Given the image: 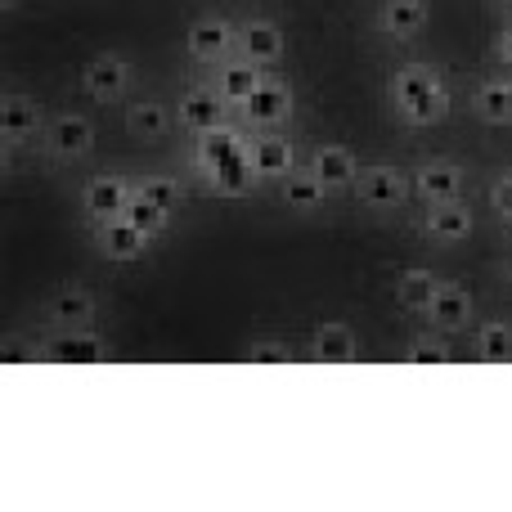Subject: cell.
Here are the masks:
<instances>
[{
  "label": "cell",
  "instance_id": "cell-1",
  "mask_svg": "<svg viewBox=\"0 0 512 512\" xmlns=\"http://www.w3.org/2000/svg\"><path fill=\"white\" fill-rule=\"evenodd\" d=\"M387 99L405 126L445 122V117H450V104H454V95H450V86H445L436 63H400V68L391 72Z\"/></svg>",
  "mask_w": 512,
  "mask_h": 512
},
{
  "label": "cell",
  "instance_id": "cell-2",
  "mask_svg": "<svg viewBox=\"0 0 512 512\" xmlns=\"http://www.w3.org/2000/svg\"><path fill=\"white\" fill-rule=\"evenodd\" d=\"M351 189L364 207H373V212H396V207H405V198L414 194V180H409L400 167H369L355 176Z\"/></svg>",
  "mask_w": 512,
  "mask_h": 512
},
{
  "label": "cell",
  "instance_id": "cell-3",
  "mask_svg": "<svg viewBox=\"0 0 512 512\" xmlns=\"http://www.w3.org/2000/svg\"><path fill=\"white\" fill-rule=\"evenodd\" d=\"M131 198H135V180H126V176H95V180H86V189H81V212H86L95 225H104V221L126 216Z\"/></svg>",
  "mask_w": 512,
  "mask_h": 512
},
{
  "label": "cell",
  "instance_id": "cell-4",
  "mask_svg": "<svg viewBox=\"0 0 512 512\" xmlns=\"http://www.w3.org/2000/svg\"><path fill=\"white\" fill-rule=\"evenodd\" d=\"M225 113H230V104L216 95V86H194L176 99V122L185 126V131H198V135L221 131Z\"/></svg>",
  "mask_w": 512,
  "mask_h": 512
},
{
  "label": "cell",
  "instance_id": "cell-5",
  "mask_svg": "<svg viewBox=\"0 0 512 512\" xmlns=\"http://www.w3.org/2000/svg\"><path fill=\"white\" fill-rule=\"evenodd\" d=\"M108 355V342L90 328H59V337L41 342V360L54 364H99Z\"/></svg>",
  "mask_w": 512,
  "mask_h": 512
},
{
  "label": "cell",
  "instance_id": "cell-6",
  "mask_svg": "<svg viewBox=\"0 0 512 512\" xmlns=\"http://www.w3.org/2000/svg\"><path fill=\"white\" fill-rule=\"evenodd\" d=\"M288 117H292V90L283 81H261L248 95V104H243V122L256 126V131H274Z\"/></svg>",
  "mask_w": 512,
  "mask_h": 512
},
{
  "label": "cell",
  "instance_id": "cell-7",
  "mask_svg": "<svg viewBox=\"0 0 512 512\" xmlns=\"http://www.w3.org/2000/svg\"><path fill=\"white\" fill-rule=\"evenodd\" d=\"M81 86H86L90 99H99V104H113V99H122L126 90H131V63L117 59V54H99V59L86 63V72H81Z\"/></svg>",
  "mask_w": 512,
  "mask_h": 512
},
{
  "label": "cell",
  "instance_id": "cell-8",
  "mask_svg": "<svg viewBox=\"0 0 512 512\" xmlns=\"http://www.w3.org/2000/svg\"><path fill=\"white\" fill-rule=\"evenodd\" d=\"M45 149L54 153V158H86L90 149H95V126H90V117L81 113H63L54 117L50 126H45Z\"/></svg>",
  "mask_w": 512,
  "mask_h": 512
},
{
  "label": "cell",
  "instance_id": "cell-9",
  "mask_svg": "<svg viewBox=\"0 0 512 512\" xmlns=\"http://www.w3.org/2000/svg\"><path fill=\"white\" fill-rule=\"evenodd\" d=\"M477 225V212H472L463 198H450V203H432L423 216V234L436 243H463Z\"/></svg>",
  "mask_w": 512,
  "mask_h": 512
},
{
  "label": "cell",
  "instance_id": "cell-10",
  "mask_svg": "<svg viewBox=\"0 0 512 512\" xmlns=\"http://www.w3.org/2000/svg\"><path fill=\"white\" fill-rule=\"evenodd\" d=\"M234 45H239V27L225 23V18H198L189 27V54L198 63H225Z\"/></svg>",
  "mask_w": 512,
  "mask_h": 512
},
{
  "label": "cell",
  "instance_id": "cell-11",
  "mask_svg": "<svg viewBox=\"0 0 512 512\" xmlns=\"http://www.w3.org/2000/svg\"><path fill=\"white\" fill-rule=\"evenodd\" d=\"M414 194L423 198L427 207L432 203H450V198H463V167L459 162H423V167L414 171Z\"/></svg>",
  "mask_w": 512,
  "mask_h": 512
},
{
  "label": "cell",
  "instance_id": "cell-12",
  "mask_svg": "<svg viewBox=\"0 0 512 512\" xmlns=\"http://www.w3.org/2000/svg\"><path fill=\"white\" fill-rule=\"evenodd\" d=\"M472 292L463 288V283H441L432 297V306H427V319L436 324V333H463V328L472 324Z\"/></svg>",
  "mask_w": 512,
  "mask_h": 512
},
{
  "label": "cell",
  "instance_id": "cell-13",
  "mask_svg": "<svg viewBox=\"0 0 512 512\" xmlns=\"http://www.w3.org/2000/svg\"><path fill=\"white\" fill-rule=\"evenodd\" d=\"M248 171L256 180H283L297 171V162H292V144L283 140V135H261L256 144H248Z\"/></svg>",
  "mask_w": 512,
  "mask_h": 512
},
{
  "label": "cell",
  "instance_id": "cell-14",
  "mask_svg": "<svg viewBox=\"0 0 512 512\" xmlns=\"http://www.w3.org/2000/svg\"><path fill=\"white\" fill-rule=\"evenodd\" d=\"M41 315H45V324H54V328H90V319H95V297H90L86 288H59L54 297H45Z\"/></svg>",
  "mask_w": 512,
  "mask_h": 512
},
{
  "label": "cell",
  "instance_id": "cell-15",
  "mask_svg": "<svg viewBox=\"0 0 512 512\" xmlns=\"http://www.w3.org/2000/svg\"><path fill=\"white\" fill-rule=\"evenodd\" d=\"M239 50L243 59L256 63V68H265V63H279L283 59V32L279 23H270V18H248V23L239 27Z\"/></svg>",
  "mask_w": 512,
  "mask_h": 512
},
{
  "label": "cell",
  "instance_id": "cell-16",
  "mask_svg": "<svg viewBox=\"0 0 512 512\" xmlns=\"http://www.w3.org/2000/svg\"><path fill=\"white\" fill-rule=\"evenodd\" d=\"M95 243L108 261H140L144 248H149V234H140L126 216H117V221L95 225Z\"/></svg>",
  "mask_w": 512,
  "mask_h": 512
},
{
  "label": "cell",
  "instance_id": "cell-17",
  "mask_svg": "<svg viewBox=\"0 0 512 512\" xmlns=\"http://www.w3.org/2000/svg\"><path fill=\"white\" fill-rule=\"evenodd\" d=\"M378 27L391 36V41H414V36L427 27V0H382Z\"/></svg>",
  "mask_w": 512,
  "mask_h": 512
},
{
  "label": "cell",
  "instance_id": "cell-18",
  "mask_svg": "<svg viewBox=\"0 0 512 512\" xmlns=\"http://www.w3.org/2000/svg\"><path fill=\"white\" fill-rule=\"evenodd\" d=\"M306 171H315L328 189H351L355 176H360V162H355V153L342 149V144H324V149L310 153V167Z\"/></svg>",
  "mask_w": 512,
  "mask_h": 512
},
{
  "label": "cell",
  "instance_id": "cell-19",
  "mask_svg": "<svg viewBox=\"0 0 512 512\" xmlns=\"http://www.w3.org/2000/svg\"><path fill=\"white\" fill-rule=\"evenodd\" d=\"M36 126H41V108H36V99H27V95H5L0 99V140L5 144L32 140Z\"/></svg>",
  "mask_w": 512,
  "mask_h": 512
},
{
  "label": "cell",
  "instance_id": "cell-20",
  "mask_svg": "<svg viewBox=\"0 0 512 512\" xmlns=\"http://www.w3.org/2000/svg\"><path fill=\"white\" fill-rule=\"evenodd\" d=\"M472 113L490 126H508L512 122V81L490 77L472 90Z\"/></svg>",
  "mask_w": 512,
  "mask_h": 512
},
{
  "label": "cell",
  "instance_id": "cell-21",
  "mask_svg": "<svg viewBox=\"0 0 512 512\" xmlns=\"http://www.w3.org/2000/svg\"><path fill=\"white\" fill-rule=\"evenodd\" d=\"M436 288H441V279H436L432 270H405L396 279V306L409 310V315H427Z\"/></svg>",
  "mask_w": 512,
  "mask_h": 512
},
{
  "label": "cell",
  "instance_id": "cell-22",
  "mask_svg": "<svg viewBox=\"0 0 512 512\" xmlns=\"http://www.w3.org/2000/svg\"><path fill=\"white\" fill-rule=\"evenodd\" d=\"M126 131L135 140H162L171 131V108L158 104V99H140V104L126 108Z\"/></svg>",
  "mask_w": 512,
  "mask_h": 512
},
{
  "label": "cell",
  "instance_id": "cell-23",
  "mask_svg": "<svg viewBox=\"0 0 512 512\" xmlns=\"http://www.w3.org/2000/svg\"><path fill=\"white\" fill-rule=\"evenodd\" d=\"M279 194H283V203L297 207V212H315V207H324L328 185L315 176V171H292V176L279 180Z\"/></svg>",
  "mask_w": 512,
  "mask_h": 512
},
{
  "label": "cell",
  "instance_id": "cell-24",
  "mask_svg": "<svg viewBox=\"0 0 512 512\" xmlns=\"http://www.w3.org/2000/svg\"><path fill=\"white\" fill-rule=\"evenodd\" d=\"M261 81L265 77L256 72V63H248V59H243V63H225V72L216 77V95H221L230 108H243V104H248V95L261 86Z\"/></svg>",
  "mask_w": 512,
  "mask_h": 512
},
{
  "label": "cell",
  "instance_id": "cell-25",
  "mask_svg": "<svg viewBox=\"0 0 512 512\" xmlns=\"http://www.w3.org/2000/svg\"><path fill=\"white\" fill-rule=\"evenodd\" d=\"M310 355L315 360H324V364H346V360H355V333H351V324H324L315 333V342H310Z\"/></svg>",
  "mask_w": 512,
  "mask_h": 512
},
{
  "label": "cell",
  "instance_id": "cell-26",
  "mask_svg": "<svg viewBox=\"0 0 512 512\" xmlns=\"http://www.w3.org/2000/svg\"><path fill=\"white\" fill-rule=\"evenodd\" d=\"M472 351H477V360H486V364L512 360V324H504V319H490V324H481Z\"/></svg>",
  "mask_w": 512,
  "mask_h": 512
},
{
  "label": "cell",
  "instance_id": "cell-27",
  "mask_svg": "<svg viewBox=\"0 0 512 512\" xmlns=\"http://www.w3.org/2000/svg\"><path fill=\"white\" fill-rule=\"evenodd\" d=\"M126 221H131L140 234L158 239V234L171 225V212H167V207H158V203H149V198L135 194V198H131V207H126Z\"/></svg>",
  "mask_w": 512,
  "mask_h": 512
},
{
  "label": "cell",
  "instance_id": "cell-28",
  "mask_svg": "<svg viewBox=\"0 0 512 512\" xmlns=\"http://www.w3.org/2000/svg\"><path fill=\"white\" fill-rule=\"evenodd\" d=\"M135 194L149 198V203H158V207H167V212L180 207V185L171 176H140L135 180Z\"/></svg>",
  "mask_w": 512,
  "mask_h": 512
},
{
  "label": "cell",
  "instance_id": "cell-29",
  "mask_svg": "<svg viewBox=\"0 0 512 512\" xmlns=\"http://www.w3.org/2000/svg\"><path fill=\"white\" fill-rule=\"evenodd\" d=\"M405 360H409V364H445V360H450V342H445L441 333L414 337V342L405 346Z\"/></svg>",
  "mask_w": 512,
  "mask_h": 512
},
{
  "label": "cell",
  "instance_id": "cell-30",
  "mask_svg": "<svg viewBox=\"0 0 512 512\" xmlns=\"http://www.w3.org/2000/svg\"><path fill=\"white\" fill-rule=\"evenodd\" d=\"M248 360H256V364H288V360H297V355H292L288 342H270V337H265V342L248 346Z\"/></svg>",
  "mask_w": 512,
  "mask_h": 512
},
{
  "label": "cell",
  "instance_id": "cell-31",
  "mask_svg": "<svg viewBox=\"0 0 512 512\" xmlns=\"http://www.w3.org/2000/svg\"><path fill=\"white\" fill-rule=\"evenodd\" d=\"M490 207L512 221V171H504V176L495 180V189H490Z\"/></svg>",
  "mask_w": 512,
  "mask_h": 512
},
{
  "label": "cell",
  "instance_id": "cell-32",
  "mask_svg": "<svg viewBox=\"0 0 512 512\" xmlns=\"http://www.w3.org/2000/svg\"><path fill=\"white\" fill-rule=\"evenodd\" d=\"M0 351H5V360H9V364H27V360H41V346H27L23 337H5V346H0Z\"/></svg>",
  "mask_w": 512,
  "mask_h": 512
},
{
  "label": "cell",
  "instance_id": "cell-33",
  "mask_svg": "<svg viewBox=\"0 0 512 512\" xmlns=\"http://www.w3.org/2000/svg\"><path fill=\"white\" fill-rule=\"evenodd\" d=\"M495 59L504 63V68H512V23L499 32V41H495Z\"/></svg>",
  "mask_w": 512,
  "mask_h": 512
},
{
  "label": "cell",
  "instance_id": "cell-34",
  "mask_svg": "<svg viewBox=\"0 0 512 512\" xmlns=\"http://www.w3.org/2000/svg\"><path fill=\"white\" fill-rule=\"evenodd\" d=\"M508 283H512V265H508Z\"/></svg>",
  "mask_w": 512,
  "mask_h": 512
},
{
  "label": "cell",
  "instance_id": "cell-35",
  "mask_svg": "<svg viewBox=\"0 0 512 512\" xmlns=\"http://www.w3.org/2000/svg\"><path fill=\"white\" fill-rule=\"evenodd\" d=\"M508 14H512V0H508Z\"/></svg>",
  "mask_w": 512,
  "mask_h": 512
}]
</instances>
